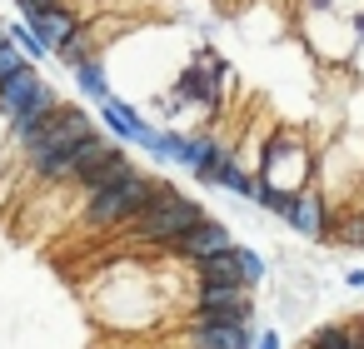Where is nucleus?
Instances as JSON below:
<instances>
[{
	"label": "nucleus",
	"instance_id": "10",
	"mask_svg": "<svg viewBox=\"0 0 364 349\" xmlns=\"http://www.w3.org/2000/svg\"><path fill=\"white\" fill-rule=\"evenodd\" d=\"M210 190H225V195H235V200H250L255 195V170L240 160V145H230L225 150V160H220V170H215V185Z\"/></svg>",
	"mask_w": 364,
	"mask_h": 349
},
{
	"label": "nucleus",
	"instance_id": "19",
	"mask_svg": "<svg viewBox=\"0 0 364 349\" xmlns=\"http://www.w3.org/2000/svg\"><path fill=\"white\" fill-rule=\"evenodd\" d=\"M240 249V269H245V284L255 289V284H264V274H269V264H264V254L255 249V245H235Z\"/></svg>",
	"mask_w": 364,
	"mask_h": 349
},
{
	"label": "nucleus",
	"instance_id": "22",
	"mask_svg": "<svg viewBox=\"0 0 364 349\" xmlns=\"http://www.w3.org/2000/svg\"><path fill=\"white\" fill-rule=\"evenodd\" d=\"M255 349H284V344H279V329H259V339H255Z\"/></svg>",
	"mask_w": 364,
	"mask_h": 349
},
{
	"label": "nucleus",
	"instance_id": "24",
	"mask_svg": "<svg viewBox=\"0 0 364 349\" xmlns=\"http://www.w3.org/2000/svg\"><path fill=\"white\" fill-rule=\"evenodd\" d=\"M6 41H11V26H6V21H0V45H6Z\"/></svg>",
	"mask_w": 364,
	"mask_h": 349
},
{
	"label": "nucleus",
	"instance_id": "18",
	"mask_svg": "<svg viewBox=\"0 0 364 349\" xmlns=\"http://www.w3.org/2000/svg\"><path fill=\"white\" fill-rule=\"evenodd\" d=\"M11 41L26 50V60H36V65H41V60H50V45L31 31V21H16V26H11Z\"/></svg>",
	"mask_w": 364,
	"mask_h": 349
},
{
	"label": "nucleus",
	"instance_id": "3",
	"mask_svg": "<svg viewBox=\"0 0 364 349\" xmlns=\"http://www.w3.org/2000/svg\"><path fill=\"white\" fill-rule=\"evenodd\" d=\"M210 210L195 200V195H180V190H160V200L135 220V225H125V240L130 245H140V249H170L190 225H200Z\"/></svg>",
	"mask_w": 364,
	"mask_h": 349
},
{
	"label": "nucleus",
	"instance_id": "15",
	"mask_svg": "<svg viewBox=\"0 0 364 349\" xmlns=\"http://www.w3.org/2000/svg\"><path fill=\"white\" fill-rule=\"evenodd\" d=\"M195 279H215V284H245V269H240V249H225V254H210L200 264H190Z\"/></svg>",
	"mask_w": 364,
	"mask_h": 349
},
{
	"label": "nucleus",
	"instance_id": "11",
	"mask_svg": "<svg viewBox=\"0 0 364 349\" xmlns=\"http://www.w3.org/2000/svg\"><path fill=\"white\" fill-rule=\"evenodd\" d=\"M80 26H85V21H80V11H75V6H55L50 16L31 21V31H36V36H41V41L50 45V55H55V50H60V45H65V41H70V36H75Z\"/></svg>",
	"mask_w": 364,
	"mask_h": 349
},
{
	"label": "nucleus",
	"instance_id": "13",
	"mask_svg": "<svg viewBox=\"0 0 364 349\" xmlns=\"http://www.w3.org/2000/svg\"><path fill=\"white\" fill-rule=\"evenodd\" d=\"M70 75H75V90H80L85 100H95V105H105V100H110V60H105V55H95V60L75 65Z\"/></svg>",
	"mask_w": 364,
	"mask_h": 349
},
{
	"label": "nucleus",
	"instance_id": "7",
	"mask_svg": "<svg viewBox=\"0 0 364 349\" xmlns=\"http://www.w3.org/2000/svg\"><path fill=\"white\" fill-rule=\"evenodd\" d=\"M309 21V50L329 65H344L354 60V16L349 11H319V16H304Z\"/></svg>",
	"mask_w": 364,
	"mask_h": 349
},
{
	"label": "nucleus",
	"instance_id": "6",
	"mask_svg": "<svg viewBox=\"0 0 364 349\" xmlns=\"http://www.w3.org/2000/svg\"><path fill=\"white\" fill-rule=\"evenodd\" d=\"M334 210H339V205H334L319 185H309V190H299V195H294V205H289L284 225H289L299 240L329 245V240H334Z\"/></svg>",
	"mask_w": 364,
	"mask_h": 349
},
{
	"label": "nucleus",
	"instance_id": "2",
	"mask_svg": "<svg viewBox=\"0 0 364 349\" xmlns=\"http://www.w3.org/2000/svg\"><path fill=\"white\" fill-rule=\"evenodd\" d=\"M255 180L284 190V195H299L319 180V155L309 150V140L289 125H274V135L259 145V165H255Z\"/></svg>",
	"mask_w": 364,
	"mask_h": 349
},
{
	"label": "nucleus",
	"instance_id": "5",
	"mask_svg": "<svg viewBox=\"0 0 364 349\" xmlns=\"http://www.w3.org/2000/svg\"><path fill=\"white\" fill-rule=\"evenodd\" d=\"M190 314H210V319H255V289H250V284L195 279V289H190Z\"/></svg>",
	"mask_w": 364,
	"mask_h": 349
},
{
	"label": "nucleus",
	"instance_id": "8",
	"mask_svg": "<svg viewBox=\"0 0 364 349\" xmlns=\"http://www.w3.org/2000/svg\"><path fill=\"white\" fill-rule=\"evenodd\" d=\"M240 240H235V230L225 225V220H215V215H205L200 225H190L175 245H170V254L180 259V264H200V259H210V254H225V249H235Z\"/></svg>",
	"mask_w": 364,
	"mask_h": 349
},
{
	"label": "nucleus",
	"instance_id": "25",
	"mask_svg": "<svg viewBox=\"0 0 364 349\" xmlns=\"http://www.w3.org/2000/svg\"><path fill=\"white\" fill-rule=\"evenodd\" d=\"M354 329H359V344H364V314H359V319H354Z\"/></svg>",
	"mask_w": 364,
	"mask_h": 349
},
{
	"label": "nucleus",
	"instance_id": "14",
	"mask_svg": "<svg viewBox=\"0 0 364 349\" xmlns=\"http://www.w3.org/2000/svg\"><path fill=\"white\" fill-rule=\"evenodd\" d=\"M299 349H364V344H359V329L349 319H334V324H314Z\"/></svg>",
	"mask_w": 364,
	"mask_h": 349
},
{
	"label": "nucleus",
	"instance_id": "12",
	"mask_svg": "<svg viewBox=\"0 0 364 349\" xmlns=\"http://www.w3.org/2000/svg\"><path fill=\"white\" fill-rule=\"evenodd\" d=\"M41 85H46V75H41L36 65L16 70V75H11L6 85H0V120H11V115H16V110H21V105H26V100H31L36 90H41Z\"/></svg>",
	"mask_w": 364,
	"mask_h": 349
},
{
	"label": "nucleus",
	"instance_id": "1",
	"mask_svg": "<svg viewBox=\"0 0 364 349\" xmlns=\"http://www.w3.org/2000/svg\"><path fill=\"white\" fill-rule=\"evenodd\" d=\"M160 190H165L160 175L135 170V175L105 185V190H90L85 205H80V220H85L90 230H125V225H135V220L160 200Z\"/></svg>",
	"mask_w": 364,
	"mask_h": 349
},
{
	"label": "nucleus",
	"instance_id": "16",
	"mask_svg": "<svg viewBox=\"0 0 364 349\" xmlns=\"http://www.w3.org/2000/svg\"><path fill=\"white\" fill-rule=\"evenodd\" d=\"M339 249H364V205H339L334 215V240Z\"/></svg>",
	"mask_w": 364,
	"mask_h": 349
},
{
	"label": "nucleus",
	"instance_id": "4",
	"mask_svg": "<svg viewBox=\"0 0 364 349\" xmlns=\"http://www.w3.org/2000/svg\"><path fill=\"white\" fill-rule=\"evenodd\" d=\"M259 329L255 319H210V314H190L180 344L185 349H255Z\"/></svg>",
	"mask_w": 364,
	"mask_h": 349
},
{
	"label": "nucleus",
	"instance_id": "20",
	"mask_svg": "<svg viewBox=\"0 0 364 349\" xmlns=\"http://www.w3.org/2000/svg\"><path fill=\"white\" fill-rule=\"evenodd\" d=\"M26 65H36V60H26V50H21L16 41H6V45H0V85H6L16 70H26Z\"/></svg>",
	"mask_w": 364,
	"mask_h": 349
},
{
	"label": "nucleus",
	"instance_id": "9",
	"mask_svg": "<svg viewBox=\"0 0 364 349\" xmlns=\"http://www.w3.org/2000/svg\"><path fill=\"white\" fill-rule=\"evenodd\" d=\"M100 130H105L110 140H120V145H135V150H140V145L150 140V130H155V125H150V120H145L130 100L110 95V100L100 105Z\"/></svg>",
	"mask_w": 364,
	"mask_h": 349
},
{
	"label": "nucleus",
	"instance_id": "17",
	"mask_svg": "<svg viewBox=\"0 0 364 349\" xmlns=\"http://www.w3.org/2000/svg\"><path fill=\"white\" fill-rule=\"evenodd\" d=\"M95 55H100V36H95L90 26H80V31H75V36H70V41H65V45L55 50V60H60L65 70H75V65L95 60Z\"/></svg>",
	"mask_w": 364,
	"mask_h": 349
},
{
	"label": "nucleus",
	"instance_id": "21",
	"mask_svg": "<svg viewBox=\"0 0 364 349\" xmlns=\"http://www.w3.org/2000/svg\"><path fill=\"white\" fill-rule=\"evenodd\" d=\"M55 6H65V0H16V11H21V21H41V16H50Z\"/></svg>",
	"mask_w": 364,
	"mask_h": 349
},
{
	"label": "nucleus",
	"instance_id": "23",
	"mask_svg": "<svg viewBox=\"0 0 364 349\" xmlns=\"http://www.w3.org/2000/svg\"><path fill=\"white\" fill-rule=\"evenodd\" d=\"M344 284L349 289H364V269H344Z\"/></svg>",
	"mask_w": 364,
	"mask_h": 349
}]
</instances>
